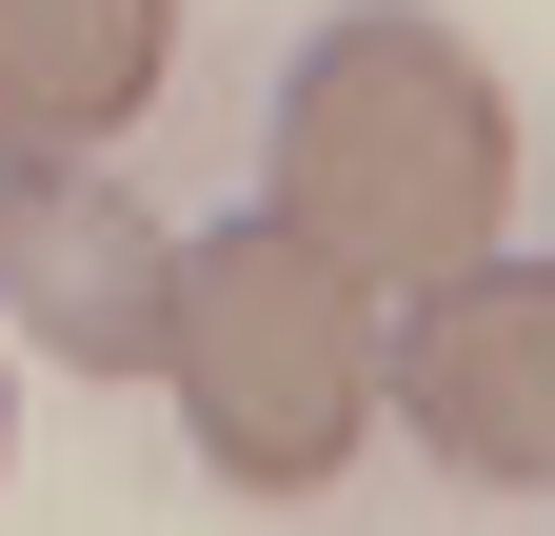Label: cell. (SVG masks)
<instances>
[{
    "mask_svg": "<svg viewBox=\"0 0 555 536\" xmlns=\"http://www.w3.org/2000/svg\"><path fill=\"white\" fill-rule=\"evenodd\" d=\"M258 219H298L358 298H416V279H456V258H496V219H516V100H496V60L456 21H416V0L318 21L298 80H278V199Z\"/></svg>",
    "mask_w": 555,
    "mask_h": 536,
    "instance_id": "obj_1",
    "label": "cell"
},
{
    "mask_svg": "<svg viewBox=\"0 0 555 536\" xmlns=\"http://www.w3.org/2000/svg\"><path fill=\"white\" fill-rule=\"evenodd\" d=\"M159 378H179V418H198V457L238 497H318L358 457V418H377V298L298 219H219V239H179Z\"/></svg>",
    "mask_w": 555,
    "mask_h": 536,
    "instance_id": "obj_2",
    "label": "cell"
},
{
    "mask_svg": "<svg viewBox=\"0 0 555 536\" xmlns=\"http://www.w3.org/2000/svg\"><path fill=\"white\" fill-rule=\"evenodd\" d=\"M377 397L437 437V477L535 497L555 477V258H456L377 318Z\"/></svg>",
    "mask_w": 555,
    "mask_h": 536,
    "instance_id": "obj_3",
    "label": "cell"
},
{
    "mask_svg": "<svg viewBox=\"0 0 555 536\" xmlns=\"http://www.w3.org/2000/svg\"><path fill=\"white\" fill-rule=\"evenodd\" d=\"M179 239L119 199V159H0V318L80 378H159Z\"/></svg>",
    "mask_w": 555,
    "mask_h": 536,
    "instance_id": "obj_4",
    "label": "cell"
},
{
    "mask_svg": "<svg viewBox=\"0 0 555 536\" xmlns=\"http://www.w3.org/2000/svg\"><path fill=\"white\" fill-rule=\"evenodd\" d=\"M179 60V0H0V159H100Z\"/></svg>",
    "mask_w": 555,
    "mask_h": 536,
    "instance_id": "obj_5",
    "label": "cell"
}]
</instances>
